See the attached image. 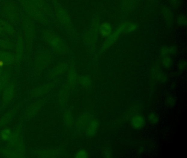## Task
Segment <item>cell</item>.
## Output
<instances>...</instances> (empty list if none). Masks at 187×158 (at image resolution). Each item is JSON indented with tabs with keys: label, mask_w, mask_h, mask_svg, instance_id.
<instances>
[{
	"label": "cell",
	"mask_w": 187,
	"mask_h": 158,
	"mask_svg": "<svg viewBox=\"0 0 187 158\" xmlns=\"http://www.w3.org/2000/svg\"><path fill=\"white\" fill-rule=\"evenodd\" d=\"M125 23H123L117 28L114 32H112L111 35L108 36L107 39L105 40L102 46V50L105 51L112 45H113L117 40L119 36L122 32H125Z\"/></svg>",
	"instance_id": "obj_1"
},
{
	"label": "cell",
	"mask_w": 187,
	"mask_h": 158,
	"mask_svg": "<svg viewBox=\"0 0 187 158\" xmlns=\"http://www.w3.org/2000/svg\"><path fill=\"white\" fill-rule=\"evenodd\" d=\"M146 124V118L140 114H134L131 118L130 125L133 129H142Z\"/></svg>",
	"instance_id": "obj_2"
},
{
	"label": "cell",
	"mask_w": 187,
	"mask_h": 158,
	"mask_svg": "<svg viewBox=\"0 0 187 158\" xmlns=\"http://www.w3.org/2000/svg\"><path fill=\"white\" fill-rule=\"evenodd\" d=\"M150 74L154 80L162 83L166 82L168 80V77L167 75L162 71L158 67H152L150 71Z\"/></svg>",
	"instance_id": "obj_3"
},
{
	"label": "cell",
	"mask_w": 187,
	"mask_h": 158,
	"mask_svg": "<svg viewBox=\"0 0 187 158\" xmlns=\"http://www.w3.org/2000/svg\"><path fill=\"white\" fill-rule=\"evenodd\" d=\"M99 127V123L97 119H91L86 127V135L89 137H93L97 134Z\"/></svg>",
	"instance_id": "obj_4"
},
{
	"label": "cell",
	"mask_w": 187,
	"mask_h": 158,
	"mask_svg": "<svg viewBox=\"0 0 187 158\" xmlns=\"http://www.w3.org/2000/svg\"><path fill=\"white\" fill-rule=\"evenodd\" d=\"M91 120V116L88 113H85L80 116L77 122L78 128L80 129H85Z\"/></svg>",
	"instance_id": "obj_5"
},
{
	"label": "cell",
	"mask_w": 187,
	"mask_h": 158,
	"mask_svg": "<svg viewBox=\"0 0 187 158\" xmlns=\"http://www.w3.org/2000/svg\"><path fill=\"white\" fill-rule=\"evenodd\" d=\"M99 31L102 37H108L113 32V28L109 23H103L99 27Z\"/></svg>",
	"instance_id": "obj_6"
},
{
	"label": "cell",
	"mask_w": 187,
	"mask_h": 158,
	"mask_svg": "<svg viewBox=\"0 0 187 158\" xmlns=\"http://www.w3.org/2000/svg\"><path fill=\"white\" fill-rule=\"evenodd\" d=\"M162 13L166 23H167L168 26H171L173 22V14L171 10L168 8H164Z\"/></svg>",
	"instance_id": "obj_7"
},
{
	"label": "cell",
	"mask_w": 187,
	"mask_h": 158,
	"mask_svg": "<svg viewBox=\"0 0 187 158\" xmlns=\"http://www.w3.org/2000/svg\"><path fill=\"white\" fill-rule=\"evenodd\" d=\"M57 16L58 18L60 21L65 24H68L70 23V20L69 16H68L67 12L63 9H59L57 10Z\"/></svg>",
	"instance_id": "obj_8"
},
{
	"label": "cell",
	"mask_w": 187,
	"mask_h": 158,
	"mask_svg": "<svg viewBox=\"0 0 187 158\" xmlns=\"http://www.w3.org/2000/svg\"><path fill=\"white\" fill-rule=\"evenodd\" d=\"M48 36L50 42L53 47H56L57 49L62 47L63 43L60 41V39L58 38L57 37H56V36L53 35H51L50 34H49Z\"/></svg>",
	"instance_id": "obj_9"
},
{
	"label": "cell",
	"mask_w": 187,
	"mask_h": 158,
	"mask_svg": "<svg viewBox=\"0 0 187 158\" xmlns=\"http://www.w3.org/2000/svg\"><path fill=\"white\" fill-rule=\"evenodd\" d=\"M80 83L84 88H89L92 85V80L88 76L84 75L80 78Z\"/></svg>",
	"instance_id": "obj_10"
},
{
	"label": "cell",
	"mask_w": 187,
	"mask_h": 158,
	"mask_svg": "<svg viewBox=\"0 0 187 158\" xmlns=\"http://www.w3.org/2000/svg\"><path fill=\"white\" fill-rule=\"evenodd\" d=\"M172 64H173V61L172 58L169 56V55L162 57V65L163 66L164 68H166V69L171 68Z\"/></svg>",
	"instance_id": "obj_11"
},
{
	"label": "cell",
	"mask_w": 187,
	"mask_h": 158,
	"mask_svg": "<svg viewBox=\"0 0 187 158\" xmlns=\"http://www.w3.org/2000/svg\"><path fill=\"white\" fill-rule=\"evenodd\" d=\"M176 102H177L176 98L173 95L170 94L166 98L165 103L166 104V106H168V107L172 108V107L175 106Z\"/></svg>",
	"instance_id": "obj_12"
},
{
	"label": "cell",
	"mask_w": 187,
	"mask_h": 158,
	"mask_svg": "<svg viewBox=\"0 0 187 158\" xmlns=\"http://www.w3.org/2000/svg\"><path fill=\"white\" fill-rule=\"evenodd\" d=\"M148 120L149 123L152 125H156L158 124L160 119L158 115L155 113H150L148 116Z\"/></svg>",
	"instance_id": "obj_13"
},
{
	"label": "cell",
	"mask_w": 187,
	"mask_h": 158,
	"mask_svg": "<svg viewBox=\"0 0 187 158\" xmlns=\"http://www.w3.org/2000/svg\"><path fill=\"white\" fill-rule=\"evenodd\" d=\"M0 25L1 26L2 29L5 32H7L8 34H12L14 31L13 27L10 25L9 23H7L5 22H0Z\"/></svg>",
	"instance_id": "obj_14"
},
{
	"label": "cell",
	"mask_w": 187,
	"mask_h": 158,
	"mask_svg": "<svg viewBox=\"0 0 187 158\" xmlns=\"http://www.w3.org/2000/svg\"><path fill=\"white\" fill-rule=\"evenodd\" d=\"M125 23V32L126 33H131L137 29V26L136 24L133 23L126 22Z\"/></svg>",
	"instance_id": "obj_15"
},
{
	"label": "cell",
	"mask_w": 187,
	"mask_h": 158,
	"mask_svg": "<svg viewBox=\"0 0 187 158\" xmlns=\"http://www.w3.org/2000/svg\"><path fill=\"white\" fill-rule=\"evenodd\" d=\"M75 158H89V153L85 149H80L75 154Z\"/></svg>",
	"instance_id": "obj_16"
},
{
	"label": "cell",
	"mask_w": 187,
	"mask_h": 158,
	"mask_svg": "<svg viewBox=\"0 0 187 158\" xmlns=\"http://www.w3.org/2000/svg\"><path fill=\"white\" fill-rule=\"evenodd\" d=\"M11 59L12 57L7 53H1L0 54V60L2 62H10Z\"/></svg>",
	"instance_id": "obj_17"
},
{
	"label": "cell",
	"mask_w": 187,
	"mask_h": 158,
	"mask_svg": "<svg viewBox=\"0 0 187 158\" xmlns=\"http://www.w3.org/2000/svg\"><path fill=\"white\" fill-rule=\"evenodd\" d=\"M103 155L105 158H110L112 157L113 155V152L111 151V149L109 147H105L103 149Z\"/></svg>",
	"instance_id": "obj_18"
},
{
	"label": "cell",
	"mask_w": 187,
	"mask_h": 158,
	"mask_svg": "<svg viewBox=\"0 0 187 158\" xmlns=\"http://www.w3.org/2000/svg\"><path fill=\"white\" fill-rule=\"evenodd\" d=\"M177 68L179 71H184L187 68V62L186 61L182 60L181 61H179L178 63Z\"/></svg>",
	"instance_id": "obj_19"
},
{
	"label": "cell",
	"mask_w": 187,
	"mask_h": 158,
	"mask_svg": "<svg viewBox=\"0 0 187 158\" xmlns=\"http://www.w3.org/2000/svg\"><path fill=\"white\" fill-rule=\"evenodd\" d=\"M177 23L179 25H182V26L185 25L186 24H187L186 17L183 16V15L179 16L178 17Z\"/></svg>",
	"instance_id": "obj_20"
},
{
	"label": "cell",
	"mask_w": 187,
	"mask_h": 158,
	"mask_svg": "<svg viewBox=\"0 0 187 158\" xmlns=\"http://www.w3.org/2000/svg\"><path fill=\"white\" fill-rule=\"evenodd\" d=\"M168 55H176L177 52V49L176 46H170L168 47Z\"/></svg>",
	"instance_id": "obj_21"
},
{
	"label": "cell",
	"mask_w": 187,
	"mask_h": 158,
	"mask_svg": "<svg viewBox=\"0 0 187 158\" xmlns=\"http://www.w3.org/2000/svg\"><path fill=\"white\" fill-rule=\"evenodd\" d=\"M10 135H11V132L9 130H4L2 131V132L1 133V136H2V137L3 139L5 140H7L8 139L10 138Z\"/></svg>",
	"instance_id": "obj_22"
},
{
	"label": "cell",
	"mask_w": 187,
	"mask_h": 158,
	"mask_svg": "<svg viewBox=\"0 0 187 158\" xmlns=\"http://www.w3.org/2000/svg\"><path fill=\"white\" fill-rule=\"evenodd\" d=\"M160 55L162 57H165L168 55V47L164 46L160 49Z\"/></svg>",
	"instance_id": "obj_23"
},
{
	"label": "cell",
	"mask_w": 187,
	"mask_h": 158,
	"mask_svg": "<svg viewBox=\"0 0 187 158\" xmlns=\"http://www.w3.org/2000/svg\"><path fill=\"white\" fill-rule=\"evenodd\" d=\"M173 7H177L180 4V0H168Z\"/></svg>",
	"instance_id": "obj_24"
},
{
	"label": "cell",
	"mask_w": 187,
	"mask_h": 158,
	"mask_svg": "<svg viewBox=\"0 0 187 158\" xmlns=\"http://www.w3.org/2000/svg\"><path fill=\"white\" fill-rule=\"evenodd\" d=\"M67 123H68L69 124H71V123H72V121H73V119H72V116H71V114H70V113H67Z\"/></svg>",
	"instance_id": "obj_25"
},
{
	"label": "cell",
	"mask_w": 187,
	"mask_h": 158,
	"mask_svg": "<svg viewBox=\"0 0 187 158\" xmlns=\"http://www.w3.org/2000/svg\"><path fill=\"white\" fill-rule=\"evenodd\" d=\"M0 45L2 46V47H9V43H7V42H4V41H1Z\"/></svg>",
	"instance_id": "obj_26"
},
{
	"label": "cell",
	"mask_w": 187,
	"mask_h": 158,
	"mask_svg": "<svg viewBox=\"0 0 187 158\" xmlns=\"http://www.w3.org/2000/svg\"><path fill=\"white\" fill-rule=\"evenodd\" d=\"M172 85H173V86H172V87H171V88H175V87H176V84H175V83H172Z\"/></svg>",
	"instance_id": "obj_27"
},
{
	"label": "cell",
	"mask_w": 187,
	"mask_h": 158,
	"mask_svg": "<svg viewBox=\"0 0 187 158\" xmlns=\"http://www.w3.org/2000/svg\"><path fill=\"white\" fill-rule=\"evenodd\" d=\"M2 30H2V28H1V26L0 25V32H2Z\"/></svg>",
	"instance_id": "obj_28"
}]
</instances>
